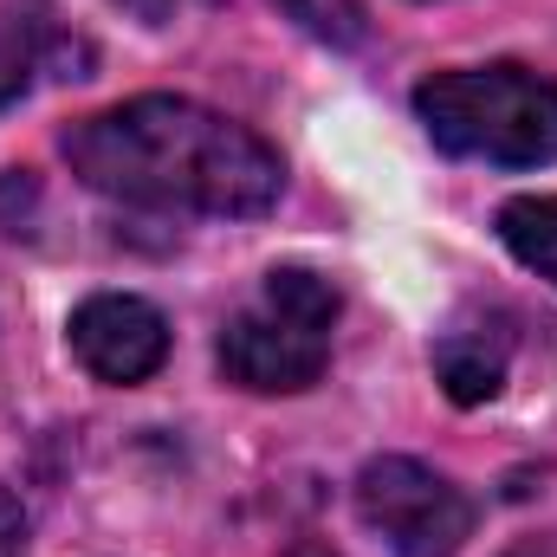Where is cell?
<instances>
[{"label":"cell","mask_w":557,"mask_h":557,"mask_svg":"<svg viewBox=\"0 0 557 557\" xmlns=\"http://www.w3.org/2000/svg\"><path fill=\"white\" fill-rule=\"evenodd\" d=\"M39 201V188H33V175L26 169H13V175H0V221L13 227V208H33Z\"/></svg>","instance_id":"obj_11"},{"label":"cell","mask_w":557,"mask_h":557,"mask_svg":"<svg viewBox=\"0 0 557 557\" xmlns=\"http://www.w3.org/2000/svg\"><path fill=\"white\" fill-rule=\"evenodd\" d=\"M357 519L396 557H454L473 539V499L409 454H383L357 473Z\"/></svg>","instance_id":"obj_4"},{"label":"cell","mask_w":557,"mask_h":557,"mask_svg":"<svg viewBox=\"0 0 557 557\" xmlns=\"http://www.w3.org/2000/svg\"><path fill=\"white\" fill-rule=\"evenodd\" d=\"M273 7L298 33H311L324 46H363V33H370L363 0H273Z\"/></svg>","instance_id":"obj_9"},{"label":"cell","mask_w":557,"mask_h":557,"mask_svg":"<svg viewBox=\"0 0 557 557\" xmlns=\"http://www.w3.org/2000/svg\"><path fill=\"white\" fill-rule=\"evenodd\" d=\"M59 149L85 188L149 214L247 221L267 214L285 188V162L267 137L195 98H162V91L72 124Z\"/></svg>","instance_id":"obj_1"},{"label":"cell","mask_w":557,"mask_h":557,"mask_svg":"<svg viewBox=\"0 0 557 557\" xmlns=\"http://www.w3.org/2000/svg\"><path fill=\"white\" fill-rule=\"evenodd\" d=\"M0 557H26V506L0 486Z\"/></svg>","instance_id":"obj_10"},{"label":"cell","mask_w":557,"mask_h":557,"mask_svg":"<svg viewBox=\"0 0 557 557\" xmlns=\"http://www.w3.org/2000/svg\"><path fill=\"white\" fill-rule=\"evenodd\" d=\"M111 7L137 13L143 26H162V20H175V7H182V0H111Z\"/></svg>","instance_id":"obj_12"},{"label":"cell","mask_w":557,"mask_h":557,"mask_svg":"<svg viewBox=\"0 0 557 557\" xmlns=\"http://www.w3.org/2000/svg\"><path fill=\"white\" fill-rule=\"evenodd\" d=\"M46 65H85V46L65 39L46 0H0V111L20 104L33 72Z\"/></svg>","instance_id":"obj_6"},{"label":"cell","mask_w":557,"mask_h":557,"mask_svg":"<svg viewBox=\"0 0 557 557\" xmlns=\"http://www.w3.org/2000/svg\"><path fill=\"white\" fill-rule=\"evenodd\" d=\"M72 337V357L98 376V383H149L162 363H169V318L149 305V298H131V292H98L72 311L65 324Z\"/></svg>","instance_id":"obj_5"},{"label":"cell","mask_w":557,"mask_h":557,"mask_svg":"<svg viewBox=\"0 0 557 557\" xmlns=\"http://www.w3.org/2000/svg\"><path fill=\"white\" fill-rule=\"evenodd\" d=\"M331 331H337L331 278L305 273V267H273L260 298L240 318H227L221 370H227V383H240L253 396H298L324 376Z\"/></svg>","instance_id":"obj_3"},{"label":"cell","mask_w":557,"mask_h":557,"mask_svg":"<svg viewBox=\"0 0 557 557\" xmlns=\"http://www.w3.org/2000/svg\"><path fill=\"white\" fill-rule=\"evenodd\" d=\"M499 240L519 267L557 285V195H519L499 208Z\"/></svg>","instance_id":"obj_8"},{"label":"cell","mask_w":557,"mask_h":557,"mask_svg":"<svg viewBox=\"0 0 557 557\" xmlns=\"http://www.w3.org/2000/svg\"><path fill=\"white\" fill-rule=\"evenodd\" d=\"M506 350H512L506 331H486V324H460V331H447V337L434 344V376H441L447 403H460V409L493 403L499 383H506Z\"/></svg>","instance_id":"obj_7"},{"label":"cell","mask_w":557,"mask_h":557,"mask_svg":"<svg viewBox=\"0 0 557 557\" xmlns=\"http://www.w3.org/2000/svg\"><path fill=\"white\" fill-rule=\"evenodd\" d=\"M416 117L447 156L493 169L557 162V78L532 65H473L434 72L416 91Z\"/></svg>","instance_id":"obj_2"}]
</instances>
